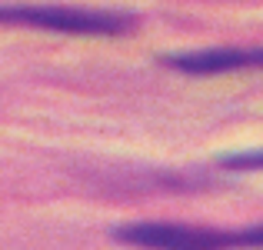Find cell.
I'll return each mask as SVG.
<instances>
[{
    "instance_id": "obj_4",
    "label": "cell",
    "mask_w": 263,
    "mask_h": 250,
    "mask_svg": "<svg viewBox=\"0 0 263 250\" xmlns=\"http://www.w3.org/2000/svg\"><path fill=\"white\" fill-rule=\"evenodd\" d=\"M223 167H240V170H263V150H260V154H237V157H227Z\"/></svg>"
},
{
    "instance_id": "obj_3",
    "label": "cell",
    "mask_w": 263,
    "mask_h": 250,
    "mask_svg": "<svg viewBox=\"0 0 263 250\" xmlns=\"http://www.w3.org/2000/svg\"><path fill=\"white\" fill-rule=\"evenodd\" d=\"M170 67L186 74H220V70H240V67H263V47L260 50H193V53H170L163 57Z\"/></svg>"
},
{
    "instance_id": "obj_2",
    "label": "cell",
    "mask_w": 263,
    "mask_h": 250,
    "mask_svg": "<svg viewBox=\"0 0 263 250\" xmlns=\"http://www.w3.org/2000/svg\"><path fill=\"white\" fill-rule=\"evenodd\" d=\"M0 20L4 24H33L60 33H123L134 24V17L117 10H80V7H50V4L0 7Z\"/></svg>"
},
{
    "instance_id": "obj_1",
    "label": "cell",
    "mask_w": 263,
    "mask_h": 250,
    "mask_svg": "<svg viewBox=\"0 0 263 250\" xmlns=\"http://www.w3.org/2000/svg\"><path fill=\"white\" fill-rule=\"evenodd\" d=\"M120 244L143 250H263V224L243 230H210L183 224H123L114 230Z\"/></svg>"
}]
</instances>
